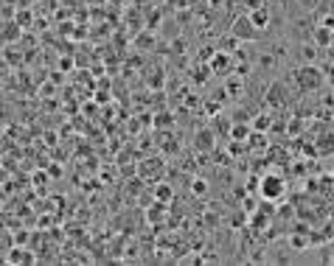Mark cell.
I'll return each instance as SVG.
<instances>
[{
    "label": "cell",
    "instance_id": "obj_1",
    "mask_svg": "<svg viewBox=\"0 0 334 266\" xmlns=\"http://www.w3.org/2000/svg\"><path fill=\"white\" fill-rule=\"evenodd\" d=\"M295 81H298V87H301V90H318V87L326 81V73L315 62H306L295 73Z\"/></svg>",
    "mask_w": 334,
    "mask_h": 266
},
{
    "label": "cell",
    "instance_id": "obj_2",
    "mask_svg": "<svg viewBox=\"0 0 334 266\" xmlns=\"http://www.w3.org/2000/svg\"><path fill=\"white\" fill-rule=\"evenodd\" d=\"M259 193H261V199H264V202H278V199H284V196H286V182H284V176L267 174L264 180H261V185H259Z\"/></svg>",
    "mask_w": 334,
    "mask_h": 266
},
{
    "label": "cell",
    "instance_id": "obj_3",
    "mask_svg": "<svg viewBox=\"0 0 334 266\" xmlns=\"http://www.w3.org/2000/svg\"><path fill=\"white\" fill-rule=\"evenodd\" d=\"M256 26H253V20H250V14L247 17H239V20L233 23V37L236 39H256Z\"/></svg>",
    "mask_w": 334,
    "mask_h": 266
},
{
    "label": "cell",
    "instance_id": "obj_4",
    "mask_svg": "<svg viewBox=\"0 0 334 266\" xmlns=\"http://www.w3.org/2000/svg\"><path fill=\"white\" fill-rule=\"evenodd\" d=\"M312 42L318 45V48H329V45H334V28H329V26L312 28Z\"/></svg>",
    "mask_w": 334,
    "mask_h": 266
},
{
    "label": "cell",
    "instance_id": "obj_5",
    "mask_svg": "<svg viewBox=\"0 0 334 266\" xmlns=\"http://www.w3.org/2000/svg\"><path fill=\"white\" fill-rule=\"evenodd\" d=\"M250 20H253L256 28H267V26H270V11H267L264 6H253V11H250Z\"/></svg>",
    "mask_w": 334,
    "mask_h": 266
},
{
    "label": "cell",
    "instance_id": "obj_6",
    "mask_svg": "<svg viewBox=\"0 0 334 266\" xmlns=\"http://www.w3.org/2000/svg\"><path fill=\"white\" fill-rule=\"evenodd\" d=\"M6 261H9V263H34L37 258H34L28 250H23V247H14V250L9 252V258H6Z\"/></svg>",
    "mask_w": 334,
    "mask_h": 266
},
{
    "label": "cell",
    "instance_id": "obj_7",
    "mask_svg": "<svg viewBox=\"0 0 334 266\" xmlns=\"http://www.w3.org/2000/svg\"><path fill=\"white\" fill-rule=\"evenodd\" d=\"M230 64H233V56H230V53H217V56L211 59V68L217 70V73H219V70H222V73H228Z\"/></svg>",
    "mask_w": 334,
    "mask_h": 266
},
{
    "label": "cell",
    "instance_id": "obj_8",
    "mask_svg": "<svg viewBox=\"0 0 334 266\" xmlns=\"http://www.w3.org/2000/svg\"><path fill=\"white\" fill-rule=\"evenodd\" d=\"M205 191H208V182H205V180H197V182H194V193H197V196H202Z\"/></svg>",
    "mask_w": 334,
    "mask_h": 266
},
{
    "label": "cell",
    "instance_id": "obj_9",
    "mask_svg": "<svg viewBox=\"0 0 334 266\" xmlns=\"http://www.w3.org/2000/svg\"><path fill=\"white\" fill-rule=\"evenodd\" d=\"M158 199H163V202H166V199H171V191H169V188H158Z\"/></svg>",
    "mask_w": 334,
    "mask_h": 266
},
{
    "label": "cell",
    "instance_id": "obj_10",
    "mask_svg": "<svg viewBox=\"0 0 334 266\" xmlns=\"http://www.w3.org/2000/svg\"><path fill=\"white\" fill-rule=\"evenodd\" d=\"M303 59H306V62H315V48H303Z\"/></svg>",
    "mask_w": 334,
    "mask_h": 266
},
{
    "label": "cell",
    "instance_id": "obj_11",
    "mask_svg": "<svg viewBox=\"0 0 334 266\" xmlns=\"http://www.w3.org/2000/svg\"><path fill=\"white\" fill-rule=\"evenodd\" d=\"M329 81H331V84H334V73H331V76H329Z\"/></svg>",
    "mask_w": 334,
    "mask_h": 266
}]
</instances>
